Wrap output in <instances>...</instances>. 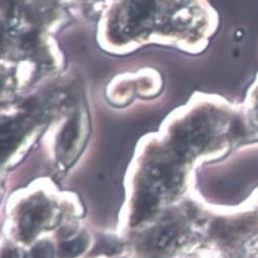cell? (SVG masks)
Wrapping results in <instances>:
<instances>
[{
	"label": "cell",
	"instance_id": "obj_1",
	"mask_svg": "<svg viewBox=\"0 0 258 258\" xmlns=\"http://www.w3.org/2000/svg\"><path fill=\"white\" fill-rule=\"evenodd\" d=\"M50 207L45 199L36 198L21 210L20 233L23 239L33 237L43 227L50 215Z\"/></svg>",
	"mask_w": 258,
	"mask_h": 258
},
{
	"label": "cell",
	"instance_id": "obj_3",
	"mask_svg": "<svg viewBox=\"0 0 258 258\" xmlns=\"http://www.w3.org/2000/svg\"><path fill=\"white\" fill-rule=\"evenodd\" d=\"M84 247H85V242L80 239H76L74 241H71L70 243L63 244L60 249V252L63 257L71 258V257L79 254L80 252H82Z\"/></svg>",
	"mask_w": 258,
	"mask_h": 258
},
{
	"label": "cell",
	"instance_id": "obj_2",
	"mask_svg": "<svg viewBox=\"0 0 258 258\" xmlns=\"http://www.w3.org/2000/svg\"><path fill=\"white\" fill-rule=\"evenodd\" d=\"M175 240V229L172 225H164L152 236V246L155 250H165Z\"/></svg>",
	"mask_w": 258,
	"mask_h": 258
}]
</instances>
